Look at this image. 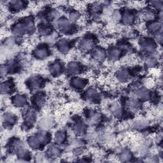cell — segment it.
Listing matches in <instances>:
<instances>
[{
	"label": "cell",
	"instance_id": "6da1fadb",
	"mask_svg": "<svg viewBox=\"0 0 163 163\" xmlns=\"http://www.w3.org/2000/svg\"><path fill=\"white\" fill-rule=\"evenodd\" d=\"M25 101H26L24 98L23 96H17L13 99V103L15 105L19 106H22L23 104H25Z\"/></svg>",
	"mask_w": 163,
	"mask_h": 163
},
{
	"label": "cell",
	"instance_id": "3957f363",
	"mask_svg": "<svg viewBox=\"0 0 163 163\" xmlns=\"http://www.w3.org/2000/svg\"><path fill=\"white\" fill-rule=\"evenodd\" d=\"M74 85L77 87H83L84 86V82L82 80L77 78L75 80H74Z\"/></svg>",
	"mask_w": 163,
	"mask_h": 163
},
{
	"label": "cell",
	"instance_id": "7a4b0ae2",
	"mask_svg": "<svg viewBox=\"0 0 163 163\" xmlns=\"http://www.w3.org/2000/svg\"><path fill=\"white\" fill-rule=\"evenodd\" d=\"M65 136V133H63V132H60L59 133H57V135H55V140H57V141L61 142L64 140Z\"/></svg>",
	"mask_w": 163,
	"mask_h": 163
}]
</instances>
